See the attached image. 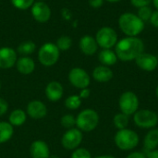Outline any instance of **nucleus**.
Listing matches in <instances>:
<instances>
[{"mask_svg": "<svg viewBox=\"0 0 158 158\" xmlns=\"http://www.w3.org/2000/svg\"><path fill=\"white\" fill-rule=\"evenodd\" d=\"M98 60L103 66L110 67L115 65L118 58L112 49H102L98 54Z\"/></svg>", "mask_w": 158, "mask_h": 158, "instance_id": "nucleus-20", "label": "nucleus"}, {"mask_svg": "<svg viewBox=\"0 0 158 158\" xmlns=\"http://www.w3.org/2000/svg\"><path fill=\"white\" fill-rule=\"evenodd\" d=\"M44 93L46 98L50 102H57L64 94V88L59 81H52L46 85Z\"/></svg>", "mask_w": 158, "mask_h": 158, "instance_id": "nucleus-15", "label": "nucleus"}, {"mask_svg": "<svg viewBox=\"0 0 158 158\" xmlns=\"http://www.w3.org/2000/svg\"><path fill=\"white\" fill-rule=\"evenodd\" d=\"M95 40L102 49H112L118 43V33L111 27H102L97 31Z\"/></svg>", "mask_w": 158, "mask_h": 158, "instance_id": "nucleus-8", "label": "nucleus"}, {"mask_svg": "<svg viewBox=\"0 0 158 158\" xmlns=\"http://www.w3.org/2000/svg\"><path fill=\"white\" fill-rule=\"evenodd\" d=\"M79 47L82 54L86 56H93L98 50V44L94 37L92 35H84L79 42Z\"/></svg>", "mask_w": 158, "mask_h": 158, "instance_id": "nucleus-17", "label": "nucleus"}, {"mask_svg": "<svg viewBox=\"0 0 158 158\" xmlns=\"http://www.w3.org/2000/svg\"><path fill=\"white\" fill-rule=\"evenodd\" d=\"M56 45L60 51H68L72 45V39L68 35H62L56 40Z\"/></svg>", "mask_w": 158, "mask_h": 158, "instance_id": "nucleus-27", "label": "nucleus"}, {"mask_svg": "<svg viewBox=\"0 0 158 158\" xmlns=\"http://www.w3.org/2000/svg\"><path fill=\"white\" fill-rule=\"evenodd\" d=\"M114 73L109 67L97 66L93 70V78L98 82H108L113 79Z\"/></svg>", "mask_w": 158, "mask_h": 158, "instance_id": "nucleus-19", "label": "nucleus"}, {"mask_svg": "<svg viewBox=\"0 0 158 158\" xmlns=\"http://www.w3.org/2000/svg\"><path fill=\"white\" fill-rule=\"evenodd\" d=\"M126 158H146V155H144L143 153L142 152H137V151H134V152H131L130 153Z\"/></svg>", "mask_w": 158, "mask_h": 158, "instance_id": "nucleus-36", "label": "nucleus"}, {"mask_svg": "<svg viewBox=\"0 0 158 158\" xmlns=\"http://www.w3.org/2000/svg\"><path fill=\"white\" fill-rule=\"evenodd\" d=\"M91 95V90L89 88H84V89H81L80 94H79V96L81 97V99H87L89 98Z\"/></svg>", "mask_w": 158, "mask_h": 158, "instance_id": "nucleus-35", "label": "nucleus"}, {"mask_svg": "<svg viewBox=\"0 0 158 158\" xmlns=\"http://www.w3.org/2000/svg\"><path fill=\"white\" fill-rule=\"evenodd\" d=\"M14 134V127L7 121H0V144L8 142Z\"/></svg>", "mask_w": 158, "mask_h": 158, "instance_id": "nucleus-23", "label": "nucleus"}, {"mask_svg": "<svg viewBox=\"0 0 158 158\" xmlns=\"http://www.w3.org/2000/svg\"><path fill=\"white\" fill-rule=\"evenodd\" d=\"M139 97L132 91H126L121 94L118 99V107L121 113L133 116L139 110Z\"/></svg>", "mask_w": 158, "mask_h": 158, "instance_id": "nucleus-7", "label": "nucleus"}, {"mask_svg": "<svg viewBox=\"0 0 158 158\" xmlns=\"http://www.w3.org/2000/svg\"><path fill=\"white\" fill-rule=\"evenodd\" d=\"M17 70L22 75H30L35 69V62L30 56H20L16 62Z\"/></svg>", "mask_w": 158, "mask_h": 158, "instance_id": "nucleus-18", "label": "nucleus"}, {"mask_svg": "<svg viewBox=\"0 0 158 158\" xmlns=\"http://www.w3.org/2000/svg\"><path fill=\"white\" fill-rule=\"evenodd\" d=\"M100 121L98 113L92 108L81 110L76 117V127L82 132H91L94 131Z\"/></svg>", "mask_w": 158, "mask_h": 158, "instance_id": "nucleus-4", "label": "nucleus"}, {"mask_svg": "<svg viewBox=\"0 0 158 158\" xmlns=\"http://www.w3.org/2000/svg\"><path fill=\"white\" fill-rule=\"evenodd\" d=\"M143 146L147 151L156 150L158 146V129L154 128L149 130L143 139Z\"/></svg>", "mask_w": 158, "mask_h": 158, "instance_id": "nucleus-21", "label": "nucleus"}, {"mask_svg": "<svg viewBox=\"0 0 158 158\" xmlns=\"http://www.w3.org/2000/svg\"><path fill=\"white\" fill-rule=\"evenodd\" d=\"M11 3L16 8L19 10H26L31 7L34 0H11Z\"/></svg>", "mask_w": 158, "mask_h": 158, "instance_id": "nucleus-30", "label": "nucleus"}, {"mask_svg": "<svg viewBox=\"0 0 158 158\" xmlns=\"http://www.w3.org/2000/svg\"><path fill=\"white\" fill-rule=\"evenodd\" d=\"M70 158H92V155L86 148H77L73 150Z\"/></svg>", "mask_w": 158, "mask_h": 158, "instance_id": "nucleus-31", "label": "nucleus"}, {"mask_svg": "<svg viewBox=\"0 0 158 158\" xmlns=\"http://www.w3.org/2000/svg\"><path fill=\"white\" fill-rule=\"evenodd\" d=\"M151 2H152V0H131V5L133 6H135L136 8H140L143 6H149Z\"/></svg>", "mask_w": 158, "mask_h": 158, "instance_id": "nucleus-32", "label": "nucleus"}, {"mask_svg": "<svg viewBox=\"0 0 158 158\" xmlns=\"http://www.w3.org/2000/svg\"><path fill=\"white\" fill-rule=\"evenodd\" d=\"M30 155L31 158H49L51 156L48 144L42 140H36L31 143Z\"/></svg>", "mask_w": 158, "mask_h": 158, "instance_id": "nucleus-16", "label": "nucleus"}, {"mask_svg": "<svg viewBox=\"0 0 158 158\" xmlns=\"http://www.w3.org/2000/svg\"><path fill=\"white\" fill-rule=\"evenodd\" d=\"M69 81L77 89L88 88L91 83V77L88 72L81 68H73L69 72Z\"/></svg>", "mask_w": 158, "mask_h": 158, "instance_id": "nucleus-10", "label": "nucleus"}, {"mask_svg": "<svg viewBox=\"0 0 158 158\" xmlns=\"http://www.w3.org/2000/svg\"><path fill=\"white\" fill-rule=\"evenodd\" d=\"M49 158H60L59 156H50V157Z\"/></svg>", "mask_w": 158, "mask_h": 158, "instance_id": "nucleus-43", "label": "nucleus"}, {"mask_svg": "<svg viewBox=\"0 0 158 158\" xmlns=\"http://www.w3.org/2000/svg\"><path fill=\"white\" fill-rule=\"evenodd\" d=\"M144 52V44L138 37H125L118 41L115 45V53L121 61L128 62L135 60Z\"/></svg>", "mask_w": 158, "mask_h": 158, "instance_id": "nucleus-1", "label": "nucleus"}, {"mask_svg": "<svg viewBox=\"0 0 158 158\" xmlns=\"http://www.w3.org/2000/svg\"><path fill=\"white\" fill-rule=\"evenodd\" d=\"M27 120V113L22 109H15L8 116V122L13 127L22 126Z\"/></svg>", "mask_w": 158, "mask_h": 158, "instance_id": "nucleus-22", "label": "nucleus"}, {"mask_svg": "<svg viewBox=\"0 0 158 158\" xmlns=\"http://www.w3.org/2000/svg\"><path fill=\"white\" fill-rule=\"evenodd\" d=\"M64 104H65V106L68 109H69V110H76V109L80 108V106H81V99L77 94L69 95V97L66 98Z\"/></svg>", "mask_w": 158, "mask_h": 158, "instance_id": "nucleus-26", "label": "nucleus"}, {"mask_svg": "<svg viewBox=\"0 0 158 158\" xmlns=\"http://www.w3.org/2000/svg\"><path fill=\"white\" fill-rule=\"evenodd\" d=\"M31 12L33 19L39 23L47 22L52 15V11L50 6L45 2L37 1L34 2L31 7Z\"/></svg>", "mask_w": 158, "mask_h": 158, "instance_id": "nucleus-11", "label": "nucleus"}, {"mask_svg": "<svg viewBox=\"0 0 158 158\" xmlns=\"http://www.w3.org/2000/svg\"><path fill=\"white\" fill-rule=\"evenodd\" d=\"M118 27L128 37H137L144 30V22L137 14L126 12L120 15L118 19Z\"/></svg>", "mask_w": 158, "mask_h": 158, "instance_id": "nucleus-2", "label": "nucleus"}, {"mask_svg": "<svg viewBox=\"0 0 158 158\" xmlns=\"http://www.w3.org/2000/svg\"><path fill=\"white\" fill-rule=\"evenodd\" d=\"M83 140L82 131L78 128H72L67 130L61 138V144L66 150L73 151L81 145Z\"/></svg>", "mask_w": 158, "mask_h": 158, "instance_id": "nucleus-9", "label": "nucleus"}, {"mask_svg": "<svg viewBox=\"0 0 158 158\" xmlns=\"http://www.w3.org/2000/svg\"><path fill=\"white\" fill-rule=\"evenodd\" d=\"M146 158H158V149L153 151H147Z\"/></svg>", "mask_w": 158, "mask_h": 158, "instance_id": "nucleus-38", "label": "nucleus"}, {"mask_svg": "<svg viewBox=\"0 0 158 158\" xmlns=\"http://www.w3.org/2000/svg\"><path fill=\"white\" fill-rule=\"evenodd\" d=\"M105 0H89V5L93 8H99L103 6Z\"/></svg>", "mask_w": 158, "mask_h": 158, "instance_id": "nucleus-37", "label": "nucleus"}, {"mask_svg": "<svg viewBox=\"0 0 158 158\" xmlns=\"http://www.w3.org/2000/svg\"><path fill=\"white\" fill-rule=\"evenodd\" d=\"M8 110V103L2 97H0V117L4 116Z\"/></svg>", "mask_w": 158, "mask_h": 158, "instance_id": "nucleus-33", "label": "nucleus"}, {"mask_svg": "<svg viewBox=\"0 0 158 158\" xmlns=\"http://www.w3.org/2000/svg\"><path fill=\"white\" fill-rule=\"evenodd\" d=\"M36 50V44L32 41H24L20 43L17 48V52L21 55V56H29L33 54Z\"/></svg>", "mask_w": 158, "mask_h": 158, "instance_id": "nucleus-24", "label": "nucleus"}, {"mask_svg": "<svg viewBox=\"0 0 158 158\" xmlns=\"http://www.w3.org/2000/svg\"><path fill=\"white\" fill-rule=\"evenodd\" d=\"M18 60L17 52L11 47H1L0 48V69H8L16 65Z\"/></svg>", "mask_w": 158, "mask_h": 158, "instance_id": "nucleus-13", "label": "nucleus"}, {"mask_svg": "<svg viewBox=\"0 0 158 158\" xmlns=\"http://www.w3.org/2000/svg\"><path fill=\"white\" fill-rule=\"evenodd\" d=\"M116 146L122 151H131L135 149L140 142V137L136 131L131 129L118 130L114 137Z\"/></svg>", "mask_w": 158, "mask_h": 158, "instance_id": "nucleus-3", "label": "nucleus"}, {"mask_svg": "<svg viewBox=\"0 0 158 158\" xmlns=\"http://www.w3.org/2000/svg\"><path fill=\"white\" fill-rule=\"evenodd\" d=\"M27 116L33 119L44 118L47 115V107L45 104L40 100H32L27 105Z\"/></svg>", "mask_w": 158, "mask_h": 158, "instance_id": "nucleus-14", "label": "nucleus"}, {"mask_svg": "<svg viewBox=\"0 0 158 158\" xmlns=\"http://www.w3.org/2000/svg\"><path fill=\"white\" fill-rule=\"evenodd\" d=\"M105 1H107L109 3H118V2H119L121 0H105Z\"/></svg>", "mask_w": 158, "mask_h": 158, "instance_id": "nucleus-41", "label": "nucleus"}, {"mask_svg": "<svg viewBox=\"0 0 158 158\" xmlns=\"http://www.w3.org/2000/svg\"><path fill=\"white\" fill-rule=\"evenodd\" d=\"M60 123L62 127H64L67 130L72 129L76 126V118L70 114H66L61 118Z\"/></svg>", "mask_w": 158, "mask_h": 158, "instance_id": "nucleus-28", "label": "nucleus"}, {"mask_svg": "<svg viewBox=\"0 0 158 158\" xmlns=\"http://www.w3.org/2000/svg\"><path fill=\"white\" fill-rule=\"evenodd\" d=\"M156 113H157V115H158V111H157V112H156Z\"/></svg>", "mask_w": 158, "mask_h": 158, "instance_id": "nucleus-46", "label": "nucleus"}, {"mask_svg": "<svg viewBox=\"0 0 158 158\" xmlns=\"http://www.w3.org/2000/svg\"><path fill=\"white\" fill-rule=\"evenodd\" d=\"M94 158H117V157H115L114 156H111V155H103V156H95Z\"/></svg>", "mask_w": 158, "mask_h": 158, "instance_id": "nucleus-39", "label": "nucleus"}, {"mask_svg": "<svg viewBox=\"0 0 158 158\" xmlns=\"http://www.w3.org/2000/svg\"><path fill=\"white\" fill-rule=\"evenodd\" d=\"M152 1H153L154 6L156 8V10H158V0H152Z\"/></svg>", "mask_w": 158, "mask_h": 158, "instance_id": "nucleus-40", "label": "nucleus"}, {"mask_svg": "<svg viewBox=\"0 0 158 158\" xmlns=\"http://www.w3.org/2000/svg\"><path fill=\"white\" fill-rule=\"evenodd\" d=\"M135 63L141 69L151 72L158 67V58L155 55L143 52L135 59Z\"/></svg>", "mask_w": 158, "mask_h": 158, "instance_id": "nucleus-12", "label": "nucleus"}, {"mask_svg": "<svg viewBox=\"0 0 158 158\" xmlns=\"http://www.w3.org/2000/svg\"><path fill=\"white\" fill-rule=\"evenodd\" d=\"M156 97H157L158 99V85L156 86Z\"/></svg>", "mask_w": 158, "mask_h": 158, "instance_id": "nucleus-42", "label": "nucleus"}, {"mask_svg": "<svg viewBox=\"0 0 158 158\" xmlns=\"http://www.w3.org/2000/svg\"><path fill=\"white\" fill-rule=\"evenodd\" d=\"M60 56V50L57 48L56 44L45 43L38 51L39 62L44 67H52L58 61Z\"/></svg>", "mask_w": 158, "mask_h": 158, "instance_id": "nucleus-5", "label": "nucleus"}, {"mask_svg": "<svg viewBox=\"0 0 158 158\" xmlns=\"http://www.w3.org/2000/svg\"><path fill=\"white\" fill-rule=\"evenodd\" d=\"M130 123V117L121 112L116 114L113 118V124L118 130L127 129Z\"/></svg>", "mask_w": 158, "mask_h": 158, "instance_id": "nucleus-25", "label": "nucleus"}, {"mask_svg": "<svg viewBox=\"0 0 158 158\" xmlns=\"http://www.w3.org/2000/svg\"><path fill=\"white\" fill-rule=\"evenodd\" d=\"M153 14V10L149 6H143L138 8V12H137V16L143 21H148L151 19V16Z\"/></svg>", "mask_w": 158, "mask_h": 158, "instance_id": "nucleus-29", "label": "nucleus"}, {"mask_svg": "<svg viewBox=\"0 0 158 158\" xmlns=\"http://www.w3.org/2000/svg\"><path fill=\"white\" fill-rule=\"evenodd\" d=\"M133 122L135 126L143 130L154 129L158 124L157 113L150 109L138 110L133 115Z\"/></svg>", "mask_w": 158, "mask_h": 158, "instance_id": "nucleus-6", "label": "nucleus"}, {"mask_svg": "<svg viewBox=\"0 0 158 158\" xmlns=\"http://www.w3.org/2000/svg\"><path fill=\"white\" fill-rule=\"evenodd\" d=\"M37 1H41V2H44L45 0H37Z\"/></svg>", "mask_w": 158, "mask_h": 158, "instance_id": "nucleus-44", "label": "nucleus"}, {"mask_svg": "<svg viewBox=\"0 0 158 158\" xmlns=\"http://www.w3.org/2000/svg\"><path fill=\"white\" fill-rule=\"evenodd\" d=\"M150 23L158 29V10H156V11H153V14L151 16V19H150Z\"/></svg>", "mask_w": 158, "mask_h": 158, "instance_id": "nucleus-34", "label": "nucleus"}, {"mask_svg": "<svg viewBox=\"0 0 158 158\" xmlns=\"http://www.w3.org/2000/svg\"><path fill=\"white\" fill-rule=\"evenodd\" d=\"M0 90H1V81H0Z\"/></svg>", "mask_w": 158, "mask_h": 158, "instance_id": "nucleus-45", "label": "nucleus"}]
</instances>
